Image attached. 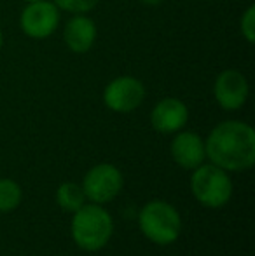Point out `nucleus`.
Instances as JSON below:
<instances>
[{
    "instance_id": "7ed1b4c3",
    "label": "nucleus",
    "mask_w": 255,
    "mask_h": 256,
    "mask_svg": "<svg viewBox=\"0 0 255 256\" xmlns=\"http://www.w3.org/2000/svg\"><path fill=\"white\" fill-rule=\"evenodd\" d=\"M138 228L150 242L170 246L177 242L182 234V216L173 204L154 199L140 209Z\"/></svg>"
},
{
    "instance_id": "f8f14e48",
    "label": "nucleus",
    "mask_w": 255,
    "mask_h": 256,
    "mask_svg": "<svg viewBox=\"0 0 255 256\" xmlns=\"http://www.w3.org/2000/svg\"><path fill=\"white\" fill-rule=\"evenodd\" d=\"M55 199H56V204L67 212H75L79 208H82V206L88 202L82 186L74 182L62 183V185L56 188Z\"/></svg>"
},
{
    "instance_id": "f257e3e1",
    "label": "nucleus",
    "mask_w": 255,
    "mask_h": 256,
    "mask_svg": "<svg viewBox=\"0 0 255 256\" xmlns=\"http://www.w3.org/2000/svg\"><path fill=\"white\" fill-rule=\"evenodd\" d=\"M206 158L227 172L252 169L255 164V131L241 120L217 124L204 140Z\"/></svg>"
},
{
    "instance_id": "423d86ee",
    "label": "nucleus",
    "mask_w": 255,
    "mask_h": 256,
    "mask_svg": "<svg viewBox=\"0 0 255 256\" xmlns=\"http://www.w3.org/2000/svg\"><path fill=\"white\" fill-rule=\"evenodd\" d=\"M145 100V86L140 78L123 75L110 80L103 89V103L116 114H131Z\"/></svg>"
},
{
    "instance_id": "a211bd4d",
    "label": "nucleus",
    "mask_w": 255,
    "mask_h": 256,
    "mask_svg": "<svg viewBox=\"0 0 255 256\" xmlns=\"http://www.w3.org/2000/svg\"><path fill=\"white\" fill-rule=\"evenodd\" d=\"M25 2H39V0H25Z\"/></svg>"
},
{
    "instance_id": "4468645a",
    "label": "nucleus",
    "mask_w": 255,
    "mask_h": 256,
    "mask_svg": "<svg viewBox=\"0 0 255 256\" xmlns=\"http://www.w3.org/2000/svg\"><path fill=\"white\" fill-rule=\"evenodd\" d=\"M60 10H67L70 14H88L98 6L100 0H53Z\"/></svg>"
},
{
    "instance_id": "f03ea898",
    "label": "nucleus",
    "mask_w": 255,
    "mask_h": 256,
    "mask_svg": "<svg viewBox=\"0 0 255 256\" xmlns=\"http://www.w3.org/2000/svg\"><path fill=\"white\" fill-rule=\"evenodd\" d=\"M72 214V239L82 251L96 253L110 242L114 236V218L102 204L86 202Z\"/></svg>"
},
{
    "instance_id": "6e6552de",
    "label": "nucleus",
    "mask_w": 255,
    "mask_h": 256,
    "mask_svg": "<svg viewBox=\"0 0 255 256\" xmlns=\"http://www.w3.org/2000/svg\"><path fill=\"white\" fill-rule=\"evenodd\" d=\"M248 80L239 70L229 68L217 75L213 84L215 102L222 110H239L248 100Z\"/></svg>"
},
{
    "instance_id": "20e7f679",
    "label": "nucleus",
    "mask_w": 255,
    "mask_h": 256,
    "mask_svg": "<svg viewBox=\"0 0 255 256\" xmlns=\"http://www.w3.org/2000/svg\"><path fill=\"white\" fill-rule=\"evenodd\" d=\"M232 180L227 171L215 164H201L192 169L191 192L203 208L220 209L232 197Z\"/></svg>"
},
{
    "instance_id": "39448f33",
    "label": "nucleus",
    "mask_w": 255,
    "mask_h": 256,
    "mask_svg": "<svg viewBox=\"0 0 255 256\" xmlns=\"http://www.w3.org/2000/svg\"><path fill=\"white\" fill-rule=\"evenodd\" d=\"M84 196L93 204H107L121 194L124 186V176L119 168L109 162H102L89 169L81 183Z\"/></svg>"
},
{
    "instance_id": "2eb2a0df",
    "label": "nucleus",
    "mask_w": 255,
    "mask_h": 256,
    "mask_svg": "<svg viewBox=\"0 0 255 256\" xmlns=\"http://www.w3.org/2000/svg\"><path fill=\"white\" fill-rule=\"evenodd\" d=\"M239 30L248 44L255 42V6H248L239 20Z\"/></svg>"
},
{
    "instance_id": "dca6fc26",
    "label": "nucleus",
    "mask_w": 255,
    "mask_h": 256,
    "mask_svg": "<svg viewBox=\"0 0 255 256\" xmlns=\"http://www.w3.org/2000/svg\"><path fill=\"white\" fill-rule=\"evenodd\" d=\"M138 2L143 6H159V4H163V0H138Z\"/></svg>"
},
{
    "instance_id": "9b49d317",
    "label": "nucleus",
    "mask_w": 255,
    "mask_h": 256,
    "mask_svg": "<svg viewBox=\"0 0 255 256\" xmlns=\"http://www.w3.org/2000/svg\"><path fill=\"white\" fill-rule=\"evenodd\" d=\"M96 24L91 18L84 14H74L67 21L63 30V40L67 48L75 54H84L91 51L96 42Z\"/></svg>"
},
{
    "instance_id": "ddd939ff",
    "label": "nucleus",
    "mask_w": 255,
    "mask_h": 256,
    "mask_svg": "<svg viewBox=\"0 0 255 256\" xmlns=\"http://www.w3.org/2000/svg\"><path fill=\"white\" fill-rule=\"evenodd\" d=\"M23 199L20 183L11 178H0V212H11L18 209Z\"/></svg>"
},
{
    "instance_id": "0eeeda50",
    "label": "nucleus",
    "mask_w": 255,
    "mask_h": 256,
    "mask_svg": "<svg viewBox=\"0 0 255 256\" xmlns=\"http://www.w3.org/2000/svg\"><path fill=\"white\" fill-rule=\"evenodd\" d=\"M21 30L30 38H48L58 30L60 24V9L55 2L39 0L28 2L20 18Z\"/></svg>"
},
{
    "instance_id": "1a4fd4ad",
    "label": "nucleus",
    "mask_w": 255,
    "mask_h": 256,
    "mask_svg": "<svg viewBox=\"0 0 255 256\" xmlns=\"http://www.w3.org/2000/svg\"><path fill=\"white\" fill-rule=\"evenodd\" d=\"M189 120V108L178 98H163L150 112V126L161 134L182 131Z\"/></svg>"
},
{
    "instance_id": "9d476101",
    "label": "nucleus",
    "mask_w": 255,
    "mask_h": 256,
    "mask_svg": "<svg viewBox=\"0 0 255 256\" xmlns=\"http://www.w3.org/2000/svg\"><path fill=\"white\" fill-rule=\"evenodd\" d=\"M171 158L180 166L182 169L192 171L197 166L206 160V150H204V140L194 131H178L175 132L170 145Z\"/></svg>"
},
{
    "instance_id": "f3484780",
    "label": "nucleus",
    "mask_w": 255,
    "mask_h": 256,
    "mask_svg": "<svg viewBox=\"0 0 255 256\" xmlns=\"http://www.w3.org/2000/svg\"><path fill=\"white\" fill-rule=\"evenodd\" d=\"M4 48V34H2V30H0V49Z\"/></svg>"
}]
</instances>
